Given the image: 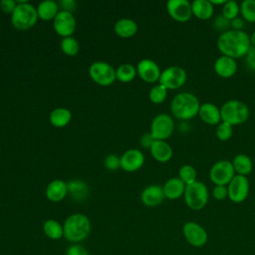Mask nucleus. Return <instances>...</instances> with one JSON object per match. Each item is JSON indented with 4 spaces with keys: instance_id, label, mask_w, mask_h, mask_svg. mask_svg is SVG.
Segmentation results:
<instances>
[{
    "instance_id": "0eeeda50",
    "label": "nucleus",
    "mask_w": 255,
    "mask_h": 255,
    "mask_svg": "<svg viewBox=\"0 0 255 255\" xmlns=\"http://www.w3.org/2000/svg\"><path fill=\"white\" fill-rule=\"evenodd\" d=\"M236 175L232 162L228 159H220L216 161L209 170V178L214 185H228L232 178Z\"/></svg>"
},
{
    "instance_id": "9d476101",
    "label": "nucleus",
    "mask_w": 255,
    "mask_h": 255,
    "mask_svg": "<svg viewBox=\"0 0 255 255\" xmlns=\"http://www.w3.org/2000/svg\"><path fill=\"white\" fill-rule=\"evenodd\" d=\"M89 75L95 83L101 86H110L117 79L114 67L104 61L94 62L89 68Z\"/></svg>"
},
{
    "instance_id": "ea45409f",
    "label": "nucleus",
    "mask_w": 255,
    "mask_h": 255,
    "mask_svg": "<svg viewBox=\"0 0 255 255\" xmlns=\"http://www.w3.org/2000/svg\"><path fill=\"white\" fill-rule=\"evenodd\" d=\"M66 255H90V254L84 246L76 243V244H71L66 249Z\"/></svg>"
},
{
    "instance_id": "473e14b6",
    "label": "nucleus",
    "mask_w": 255,
    "mask_h": 255,
    "mask_svg": "<svg viewBox=\"0 0 255 255\" xmlns=\"http://www.w3.org/2000/svg\"><path fill=\"white\" fill-rule=\"evenodd\" d=\"M197 172L191 164H183L178 169V177L185 183V185L196 181Z\"/></svg>"
},
{
    "instance_id": "de8ad7c7",
    "label": "nucleus",
    "mask_w": 255,
    "mask_h": 255,
    "mask_svg": "<svg viewBox=\"0 0 255 255\" xmlns=\"http://www.w3.org/2000/svg\"><path fill=\"white\" fill-rule=\"evenodd\" d=\"M250 42H251V46L255 47V30H254L253 33L250 35Z\"/></svg>"
},
{
    "instance_id": "2eb2a0df",
    "label": "nucleus",
    "mask_w": 255,
    "mask_h": 255,
    "mask_svg": "<svg viewBox=\"0 0 255 255\" xmlns=\"http://www.w3.org/2000/svg\"><path fill=\"white\" fill-rule=\"evenodd\" d=\"M136 74L143 82L152 84L159 81L161 70L153 60L142 59L136 65Z\"/></svg>"
},
{
    "instance_id": "7ed1b4c3",
    "label": "nucleus",
    "mask_w": 255,
    "mask_h": 255,
    "mask_svg": "<svg viewBox=\"0 0 255 255\" xmlns=\"http://www.w3.org/2000/svg\"><path fill=\"white\" fill-rule=\"evenodd\" d=\"M64 237L73 244L79 243L91 233L92 225L89 217L83 213H74L68 216L63 224Z\"/></svg>"
},
{
    "instance_id": "f704fd0d",
    "label": "nucleus",
    "mask_w": 255,
    "mask_h": 255,
    "mask_svg": "<svg viewBox=\"0 0 255 255\" xmlns=\"http://www.w3.org/2000/svg\"><path fill=\"white\" fill-rule=\"evenodd\" d=\"M226 19L229 21L235 19L240 14V6L235 0H226L224 5L222 6V13Z\"/></svg>"
},
{
    "instance_id": "a18cd8bd",
    "label": "nucleus",
    "mask_w": 255,
    "mask_h": 255,
    "mask_svg": "<svg viewBox=\"0 0 255 255\" xmlns=\"http://www.w3.org/2000/svg\"><path fill=\"white\" fill-rule=\"evenodd\" d=\"M76 2L74 0H62L60 1V7H62V10L71 12L75 9Z\"/></svg>"
},
{
    "instance_id": "49530a36",
    "label": "nucleus",
    "mask_w": 255,
    "mask_h": 255,
    "mask_svg": "<svg viewBox=\"0 0 255 255\" xmlns=\"http://www.w3.org/2000/svg\"><path fill=\"white\" fill-rule=\"evenodd\" d=\"M209 1L211 2V4H212L213 6H218V5L223 6L224 3L226 2V0H209Z\"/></svg>"
},
{
    "instance_id": "2f4dec72",
    "label": "nucleus",
    "mask_w": 255,
    "mask_h": 255,
    "mask_svg": "<svg viewBox=\"0 0 255 255\" xmlns=\"http://www.w3.org/2000/svg\"><path fill=\"white\" fill-rule=\"evenodd\" d=\"M61 50L67 56H76L80 50L78 41L74 37H65L60 43Z\"/></svg>"
},
{
    "instance_id": "9b49d317",
    "label": "nucleus",
    "mask_w": 255,
    "mask_h": 255,
    "mask_svg": "<svg viewBox=\"0 0 255 255\" xmlns=\"http://www.w3.org/2000/svg\"><path fill=\"white\" fill-rule=\"evenodd\" d=\"M250 184L247 176L236 174L227 185L228 198L234 203L245 201L249 195Z\"/></svg>"
},
{
    "instance_id": "a878e982",
    "label": "nucleus",
    "mask_w": 255,
    "mask_h": 255,
    "mask_svg": "<svg viewBox=\"0 0 255 255\" xmlns=\"http://www.w3.org/2000/svg\"><path fill=\"white\" fill-rule=\"evenodd\" d=\"M233 168L236 174L247 176L251 173L253 169V162L250 156L245 153H238L236 154L233 159L231 160Z\"/></svg>"
},
{
    "instance_id": "a19ab883",
    "label": "nucleus",
    "mask_w": 255,
    "mask_h": 255,
    "mask_svg": "<svg viewBox=\"0 0 255 255\" xmlns=\"http://www.w3.org/2000/svg\"><path fill=\"white\" fill-rule=\"evenodd\" d=\"M244 61H245L246 67L250 71L255 72V47L251 46V48L249 49V51L244 57Z\"/></svg>"
},
{
    "instance_id": "5701e85b",
    "label": "nucleus",
    "mask_w": 255,
    "mask_h": 255,
    "mask_svg": "<svg viewBox=\"0 0 255 255\" xmlns=\"http://www.w3.org/2000/svg\"><path fill=\"white\" fill-rule=\"evenodd\" d=\"M192 16L199 20L211 19L214 15V6L209 0H194L191 2Z\"/></svg>"
},
{
    "instance_id": "f8f14e48",
    "label": "nucleus",
    "mask_w": 255,
    "mask_h": 255,
    "mask_svg": "<svg viewBox=\"0 0 255 255\" xmlns=\"http://www.w3.org/2000/svg\"><path fill=\"white\" fill-rule=\"evenodd\" d=\"M182 233L186 241L193 247H202L207 243L208 234L203 226L194 221H187L182 226Z\"/></svg>"
},
{
    "instance_id": "c85d7f7f",
    "label": "nucleus",
    "mask_w": 255,
    "mask_h": 255,
    "mask_svg": "<svg viewBox=\"0 0 255 255\" xmlns=\"http://www.w3.org/2000/svg\"><path fill=\"white\" fill-rule=\"evenodd\" d=\"M43 231L52 240H59L64 237L63 225L55 219H47L43 224Z\"/></svg>"
},
{
    "instance_id": "6e6552de",
    "label": "nucleus",
    "mask_w": 255,
    "mask_h": 255,
    "mask_svg": "<svg viewBox=\"0 0 255 255\" xmlns=\"http://www.w3.org/2000/svg\"><path fill=\"white\" fill-rule=\"evenodd\" d=\"M174 130V121L167 114L156 115L150 124V134L156 140H165Z\"/></svg>"
},
{
    "instance_id": "bb28decb",
    "label": "nucleus",
    "mask_w": 255,
    "mask_h": 255,
    "mask_svg": "<svg viewBox=\"0 0 255 255\" xmlns=\"http://www.w3.org/2000/svg\"><path fill=\"white\" fill-rule=\"evenodd\" d=\"M36 9L40 19L45 21L54 20L59 13V4L54 0H44L39 3Z\"/></svg>"
},
{
    "instance_id": "423d86ee",
    "label": "nucleus",
    "mask_w": 255,
    "mask_h": 255,
    "mask_svg": "<svg viewBox=\"0 0 255 255\" xmlns=\"http://www.w3.org/2000/svg\"><path fill=\"white\" fill-rule=\"evenodd\" d=\"M183 198L189 209L198 211L206 206L209 199V191L205 183L196 180L185 186Z\"/></svg>"
},
{
    "instance_id": "20e7f679",
    "label": "nucleus",
    "mask_w": 255,
    "mask_h": 255,
    "mask_svg": "<svg viewBox=\"0 0 255 255\" xmlns=\"http://www.w3.org/2000/svg\"><path fill=\"white\" fill-rule=\"evenodd\" d=\"M221 122L229 125L238 126L242 125L249 119V108L245 103L239 100H229L225 102L221 108Z\"/></svg>"
},
{
    "instance_id": "f257e3e1",
    "label": "nucleus",
    "mask_w": 255,
    "mask_h": 255,
    "mask_svg": "<svg viewBox=\"0 0 255 255\" xmlns=\"http://www.w3.org/2000/svg\"><path fill=\"white\" fill-rule=\"evenodd\" d=\"M216 45L222 56H227L236 60L245 57L251 48L250 36L244 31L230 29L219 34Z\"/></svg>"
},
{
    "instance_id": "dca6fc26",
    "label": "nucleus",
    "mask_w": 255,
    "mask_h": 255,
    "mask_svg": "<svg viewBox=\"0 0 255 255\" xmlns=\"http://www.w3.org/2000/svg\"><path fill=\"white\" fill-rule=\"evenodd\" d=\"M144 163V154L137 148H129L121 156V168L128 172L136 171Z\"/></svg>"
},
{
    "instance_id": "ddd939ff",
    "label": "nucleus",
    "mask_w": 255,
    "mask_h": 255,
    "mask_svg": "<svg viewBox=\"0 0 255 255\" xmlns=\"http://www.w3.org/2000/svg\"><path fill=\"white\" fill-rule=\"evenodd\" d=\"M166 11L170 18L179 23L187 22L192 17L191 3L187 0H169L166 2Z\"/></svg>"
},
{
    "instance_id": "f03ea898",
    "label": "nucleus",
    "mask_w": 255,
    "mask_h": 255,
    "mask_svg": "<svg viewBox=\"0 0 255 255\" xmlns=\"http://www.w3.org/2000/svg\"><path fill=\"white\" fill-rule=\"evenodd\" d=\"M200 103L197 97L189 92L175 95L170 103V112L178 120L188 121L198 116Z\"/></svg>"
},
{
    "instance_id": "e433bc0d",
    "label": "nucleus",
    "mask_w": 255,
    "mask_h": 255,
    "mask_svg": "<svg viewBox=\"0 0 255 255\" xmlns=\"http://www.w3.org/2000/svg\"><path fill=\"white\" fill-rule=\"evenodd\" d=\"M212 27L214 30L221 34L230 30V21L226 19L222 14H219L213 19Z\"/></svg>"
},
{
    "instance_id": "aec40b11",
    "label": "nucleus",
    "mask_w": 255,
    "mask_h": 255,
    "mask_svg": "<svg viewBox=\"0 0 255 255\" xmlns=\"http://www.w3.org/2000/svg\"><path fill=\"white\" fill-rule=\"evenodd\" d=\"M67 182L62 179H54L46 187V197L52 202L62 201L67 196Z\"/></svg>"
},
{
    "instance_id": "f3484780",
    "label": "nucleus",
    "mask_w": 255,
    "mask_h": 255,
    "mask_svg": "<svg viewBox=\"0 0 255 255\" xmlns=\"http://www.w3.org/2000/svg\"><path fill=\"white\" fill-rule=\"evenodd\" d=\"M165 196L163 193L162 186L158 184H150L144 187L140 193L141 202L148 207H154L159 205Z\"/></svg>"
},
{
    "instance_id": "4468645a",
    "label": "nucleus",
    "mask_w": 255,
    "mask_h": 255,
    "mask_svg": "<svg viewBox=\"0 0 255 255\" xmlns=\"http://www.w3.org/2000/svg\"><path fill=\"white\" fill-rule=\"evenodd\" d=\"M53 26L58 35L63 38L71 37L76 30V18L73 13L60 10L53 20Z\"/></svg>"
},
{
    "instance_id": "412c9836",
    "label": "nucleus",
    "mask_w": 255,
    "mask_h": 255,
    "mask_svg": "<svg viewBox=\"0 0 255 255\" xmlns=\"http://www.w3.org/2000/svg\"><path fill=\"white\" fill-rule=\"evenodd\" d=\"M149 150L152 157L156 161L161 163H165L169 161L173 155L172 147L165 140L154 139L151 146L149 147Z\"/></svg>"
},
{
    "instance_id": "1a4fd4ad",
    "label": "nucleus",
    "mask_w": 255,
    "mask_h": 255,
    "mask_svg": "<svg viewBox=\"0 0 255 255\" xmlns=\"http://www.w3.org/2000/svg\"><path fill=\"white\" fill-rule=\"evenodd\" d=\"M187 80L186 71L179 66H170L161 71L158 83L168 90L181 88Z\"/></svg>"
},
{
    "instance_id": "c03bdc74",
    "label": "nucleus",
    "mask_w": 255,
    "mask_h": 255,
    "mask_svg": "<svg viewBox=\"0 0 255 255\" xmlns=\"http://www.w3.org/2000/svg\"><path fill=\"white\" fill-rule=\"evenodd\" d=\"M154 141V138L152 137V135L150 134V132L148 133H144L142 134V136L140 137V144L145 147V148H149L152 144V142Z\"/></svg>"
},
{
    "instance_id": "72a5a7b5",
    "label": "nucleus",
    "mask_w": 255,
    "mask_h": 255,
    "mask_svg": "<svg viewBox=\"0 0 255 255\" xmlns=\"http://www.w3.org/2000/svg\"><path fill=\"white\" fill-rule=\"evenodd\" d=\"M167 96V89L160 85L159 83L157 85H154L148 93L149 101L153 104H161L165 101Z\"/></svg>"
},
{
    "instance_id": "37998d69",
    "label": "nucleus",
    "mask_w": 255,
    "mask_h": 255,
    "mask_svg": "<svg viewBox=\"0 0 255 255\" xmlns=\"http://www.w3.org/2000/svg\"><path fill=\"white\" fill-rule=\"evenodd\" d=\"M244 28V19L242 17H236L230 21V29L235 31H243Z\"/></svg>"
},
{
    "instance_id": "393cba45",
    "label": "nucleus",
    "mask_w": 255,
    "mask_h": 255,
    "mask_svg": "<svg viewBox=\"0 0 255 255\" xmlns=\"http://www.w3.org/2000/svg\"><path fill=\"white\" fill-rule=\"evenodd\" d=\"M115 32L118 36L123 38H129L137 32V24L129 18H121L115 24Z\"/></svg>"
},
{
    "instance_id": "4be33fe9",
    "label": "nucleus",
    "mask_w": 255,
    "mask_h": 255,
    "mask_svg": "<svg viewBox=\"0 0 255 255\" xmlns=\"http://www.w3.org/2000/svg\"><path fill=\"white\" fill-rule=\"evenodd\" d=\"M185 186V183L178 176L167 179L162 186L165 198L169 200H175L180 198L184 194Z\"/></svg>"
},
{
    "instance_id": "c9c22d12",
    "label": "nucleus",
    "mask_w": 255,
    "mask_h": 255,
    "mask_svg": "<svg viewBox=\"0 0 255 255\" xmlns=\"http://www.w3.org/2000/svg\"><path fill=\"white\" fill-rule=\"evenodd\" d=\"M215 134L219 140L226 141V140L230 139L233 134V127L225 122H220L216 126Z\"/></svg>"
},
{
    "instance_id": "58836bf2",
    "label": "nucleus",
    "mask_w": 255,
    "mask_h": 255,
    "mask_svg": "<svg viewBox=\"0 0 255 255\" xmlns=\"http://www.w3.org/2000/svg\"><path fill=\"white\" fill-rule=\"evenodd\" d=\"M211 194L214 199L218 201H222L228 198V191L226 185H214L211 190Z\"/></svg>"
},
{
    "instance_id": "cd10ccee",
    "label": "nucleus",
    "mask_w": 255,
    "mask_h": 255,
    "mask_svg": "<svg viewBox=\"0 0 255 255\" xmlns=\"http://www.w3.org/2000/svg\"><path fill=\"white\" fill-rule=\"evenodd\" d=\"M50 123L56 128H64L72 120V113L66 108H56L49 116Z\"/></svg>"
},
{
    "instance_id": "39448f33",
    "label": "nucleus",
    "mask_w": 255,
    "mask_h": 255,
    "mask_svg": "<svg viewBox=\"0 0 255 255\" xmlns=\"http://www.w3.org/2000/svg\"><path fill=\"white\" fill-rule=\"evenodd\" d=\"M37 9L26 0L17 1V6L11 15V23L17 30H27L38 20Z\"/></svg>"
},
{
    "instance_id": "4c0bfd02",
    "label": "nucleus",
    "mask_w": 255,
    "mask_h": 255,
    "mask_svg": "<svg viewBox=\"0 0 255 255\" xmlns=\"http://www.w3.org/2000/svg\"><path fill=\"white\" fill-rule=\"evenodd\" d=\"M104 165L109 170H117L121 167V157L117 154L111 153L106 156L104 160Z\"/></svg>"
},
{
    "instance_id": "c756f323",
    "label": "nucleus",
    "mask_w": 255,
    "mask_h": 255,
    "mask_svg": "<svg viewBox=\"0 0 255 255\" xmlns=\"http://www.w3.org/2000/svg\"><path fill=\"white\" fill-rule=\"evenodd\" d=\"M136 76V68L131 64L126 63L120 65L116 70V78L122 83H129Z\"/></svg>"
},
{
    "instance_id": "a211bd4d",
    "label": "nucleus",
    "mask_w": 255,
    "mask_h": 255,
    "mask_svg": "<svg viewBox=\"0 0 255 255\" xmlns=\"http://www.w3.org/2000/svg\"><path fill=\"white\" fill-rule=\"evenodd\" d=\"M213 69L218 77L223 79H229L236 74L237 63L235 59L221 55L215 60L213 64Z\"/></svg>"
},
{
    "instance_id": "7c9ffc66",
    "label": "nucleus",
    "mask_w": 255,
    "mask_h": 255,
    "mask_svg": "<svg viewBox=\"0 0 255 255\" xmlns=\"http://www.w3.org/2000/svg\"><path fill=\"white\" fill-rule=\"evenodd\" d=\"M239 6L240 14L244 21L255 23V0H243Z\"/></svg>"
},
{
    "instance_id": "79ce46f5",
    "label": "nucleus",
    "mask_w": 255,
    "mask_h": 255,
    "mask_svg": "<svg viewBox=\"0 0 255 255\" xmlns=\"http://www.w3.org/2000/svg\"><path fill=\"white\" fill-rule=\"evenodd\" d=\"M17 6V1L15 0H2L0 2V7L1 10L5 13H13Z\"/></svg>"
},
{
    "instance_id": "6ab92c4d",
    "label": "nucleus",
    "mask_w": 255,
    "mask_h": 255,
    "mask_svg": "<svg viewBox=\"0 0 255 255\" xmlns=\"http://www.w3.org/2000/svg\"><path fill=\"white\" fill-rule=\"evenodd\" d=\"M198 116L203 123L209 126H217L221 122L220 109L212 103L201 104Z\"/></svg>"
},
{
    "instance_id": "b1692460",
    "label": "nucleus",
    "mask_w": 255,
    "mask_h": 255,
    "mask_svg": "<svg viewBox=\"0 0 255 255\" xmlns=\"http://www.w3.org/2000/svg\"><path fill=\"white\" fill-rule=\"evenodd\" d=\"M68 194L76 201H84L89 194L88 184L81 179H72L67 182Z\"/></svg>"
}]
</instances>
